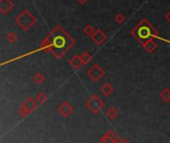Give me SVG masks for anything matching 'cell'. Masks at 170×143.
<instances>
[{
	"mask_svg": "<svg viewBox=\"0 0 170 143\" xmlns=\"http://www.w3.org/2000/svg\"><path fill=\"white\" fill-rule=\"evenodd\" d=\"M151 35V33L149 32V30L147 29V28H140V30L138 32V36L139 38H141V39H145V38H147Z\"/></svg>",
	"mask_w": 170,
	"mask_h": 143,
	"instance_id": "cell-1",
	"label": "cell"
},
{
	"mask_svg": "<svg viewBox=\"0 0 170 143\" xmlns=\"http://www.w3.org/2000/svg\"><path fill=\"white\" fill-rule=\"evenodd\" d=\"M105 38H106V36L103 35L101 31H98V32H96V35L94 36V41L96 43H98V44H100L101 42L103 41Z\"/></svg>",
	"mask_w": 170,
	"mask_h": 143,
	"instance_id": "cell-2",
	"label": "cell"
},
{
	"mask_svg": "<svg viewBox=\"0 0 170 143\" xmlns=\"http://www.w3.org/2000/svg\"><path fill=\"white\" fill-rule=\"evenodd\" d=\"M111 90H112V89L108 84H106L105 87H102V92L103 93H106V94H108V93L111 92Z\"/></svg>",
	"mask_w": 170,
	"mask_h": 143,
	"instance_id": "cell-3",
	"label": "cell"
},
{
	"mask_svg": "<svg viewBox=\"0 0 170 143\" xmlns=\"http://www.w3.org/2000/svg\"><path fill=\"white\" fill-rule=\"evenodd\" d=\"M71 63H72L75 67H79L80 65H81V60H80L79 57H75V58L71 61Z\"/></svg>",
	"mask_w": 170,
	"mask_h": 143,
	"instance_id": "cell-4",
	"label": "cell"
},
{
	"mask_svg": "<svg viewBox=\"0 0 170 143\" xmlns=\"http://www.w3.org/2000/svg\"><path fill=\"white\" fill-rule=\"evenodd\" d=\"M35 79H36V82L37 83H42V82H43V80H44V78L42 77L41 75H37V77Z\"/></svg>",
	"mask_w": 170,
	"mask_h": 143,
	"instance_id": "cell-5",
	"label": "cell"
},
{
	"mask_svg": "<svg viewBox=\"0 0 170 143\" xmlns=\"http://www.w3.org/2000/svg\"><path fill=\"white\" fill-rule=\"evenodd\" d=\"M7 39H8L9 41H10V42H13L14 40L16 39V37H14L13 34H9V35L7 36Z\"/></svg>",
	"mask_w": 170,
	"mask_h": 143,
	"instance_id": "cell-6",
	"label": "cell"
},
{
	"mask_svg": "<svg viewBox=\"0 0 170 143\" xmlns=\"http://www.w3.org/2000/svg\"><path fill=\"white\" fill-rule=\"evenodd\" d=\"M119 16H120V17H117V18H116V20H117V21H122V19H124V18L121 17V15H119Z\"/></svg>",
	"mask_w": 170,
	"mask_h": 143,
	"instance_id": "cell-7",
	"label": "cell"
},
{
	"mask_svg": "<svg viewBox=\"0 0 170 143\" xmlns=\"http://www.w3.org/2000/svg\"><path fill=\"white\" fill-rule=\"evenodd\" d=\"M166 19H167V20H169V21H170V13H169L168 15L166 16Z\"/></svg>",
	"mask_w": 170,
	"mask_h": 143,
	"instance_id": "cell-8",
	"label": "cell"
},
{
	"mask_svg": "<svg viewBox=\"0 0 170 143\" xmlns=\"http://www.w3.org/2000/svg\"><path fill=\"white\" fill-rule=\"evenodd\" d=\"M79 1L81 3H85V2H86V0H79Z\"/></svg>",
	"mask_w": 170,
	"mask_h": 143,
	"instance_id": "cell-9",
	"label": "cell"
}]
</instances>
